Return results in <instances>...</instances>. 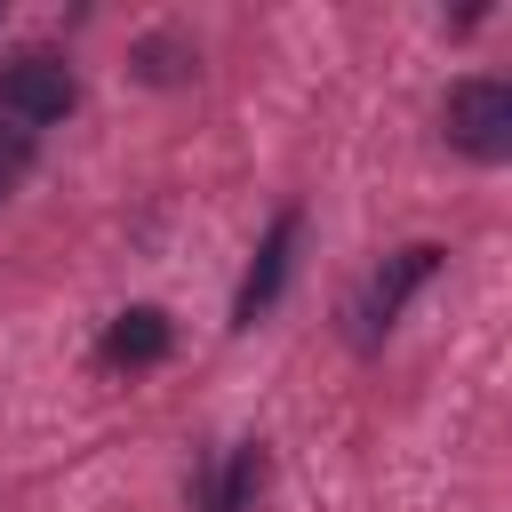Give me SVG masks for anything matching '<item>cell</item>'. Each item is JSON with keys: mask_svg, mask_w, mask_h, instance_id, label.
<instances>
[{"mask_svg": "<svg viewBox=\"0 0 512 512\" xmlns=\"http://www.w3.org/2000/svg\"><path fill=\"white\" fill-rule=\"evenodd\" d=\"M296 208L288 216H272V232H264V248H256V264H248V280H240V304H232V328H256V312H272V296H280V280H288V264H296Z\"/></svg>", "mask_w": 512, "mask_h": 512, "instance_id": "277c9868", "label": "cell"}, {"mask_svg": "<svg viewBox=\"0 0 512 512\" xmlns=\"http://www.w3.org/2000/svg\"><path fill=\"white\" fill-rule=\"evenodd\" d=\"M256 488H264V448H256V440H240V448H232V464L200 480V512H248V504H256Z\"/></svg>", "mask_w": 512, "mask_h": 512, "instance_id": "8992f818", "label": "cell"}, {"mask_svg": "<svg viewBox=\"0 0 512 512\" xmlns=\"http://www.w3.org/2000/svg\"><path fill=\"white\" fill-rule=\"evenodd\" d=\"M168 344H176V328H168L160 304H128V312L104 328V360H112V368H152V360H168Z\"/></svg>", "mask_w": 512, "mask_h": 512, "instance_id": "5b68a950", "label": "cell"}, {"mask_svg": "<svg viewBox=\"0 0 512 512\" xmlns=\"http://www.w3.org/2000/svg\"><path fill=\"white\" fill-rule=\"evenodd\" d=\"M72 104H80V80H72V64L56 48H24V56L0 64V120H16L24 136L64 120Z\"/></svg>", "mask_w": 512, "mask_h": 512, "instance_id": "6da1fadb", "label": "cell"}, {"mask_svg": "<svg viewBox=\"0 0 512 512\" xmlns=\"http://www.w3.org/2000/svg\"><path fill=\"white\" fill-rule=\"evenodd\" d=\"M440 256H448L440 240H416V248H400V256H392V264L368 280V296H360V336L392 328V320H400V304H408V296H416V288L440 272Z\"/></svg>", "mask_w": 512, "mask_h": 512, "instance_id": "3957f363", "label": "cell"}, {"mask_svg": "<svg viewBox=\"0 0 512 512\" xmlns=\"http://www.w3.org/2000/svg\"><path fill=\"white\" fill-rule=\"evenodd\" d=\"M192 64H200V56H192L184 40H144V48H136V72H144V80H184Z\"/></svg>", "mask_w": 512, "mask_h": 512, "instance_id": "52a82bcc", "label": "cell"}, {"mask_svg": "<svg viewBox=\"0 0 512 512\" xmlns=\"http://www.w3.org/2000/svg\"><path fill=\"white\" fill-rule=\"evenodd\" d=\"M440 120H448V144H456V152L504 160V152H512V80H496V72L456 80L448 104H440Z\"/></svg>", "mask_w": 512, "mask_h": 512, "instance_id": "7a4b0ae2", "label": "cell"}, {"mask_svg": "<svg viewBox=\"0 0 512 512\" xmlns=\"http://www.w3.org/2000/svg\"><path fill=\"white\" fill-rule=\"evenodd\" d=\"M24 168H32V136H24L16 120H0V200L16 192V176H24Z\"/></svg>", "mask_w": 512, "mask_h": 512, "instance_id": "ba28073f", "label": "cell"}]
</instances>
